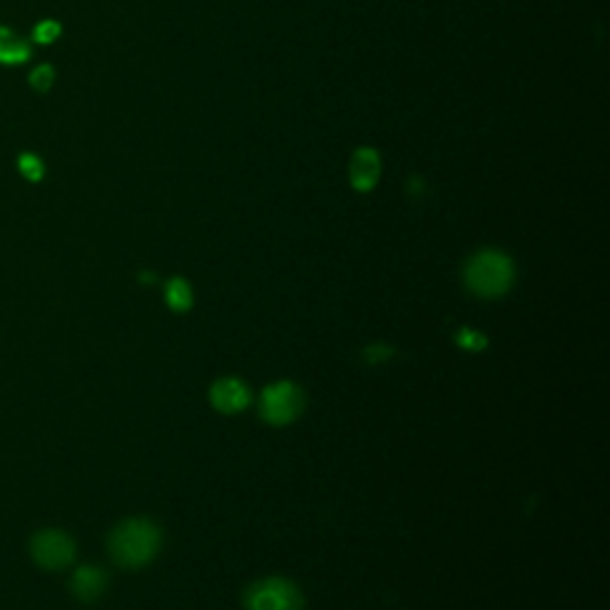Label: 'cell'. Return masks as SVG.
I'll return each mask as SVG.
<instances>
[{
    "instance_id": "6da1fadb",
    "label": "cell",
    "mask_w": 610,
    "mask_h": 610,
    "mask_svg": "<svg viewBox=\"0 0 610 610\" xmlns=\"http://www.w3.org/2000/svg\"><path fill=\"white\" fill-rule=\"evenodd\" d=\"M160 549V529L148 520H127L110 534V556L122 568H143Z\"/></svg>"
},
{
    "instance_id": "7a4b0ae2",
    "label": "cell",
    "mask_w": 610,
    "mask_h": 610,
    "mask_svg": "<svg viewBox=\"0 0 610 610\" xmlns=\"http://www.w3.org/2000/svg\"><path fill=\"white\" fill-rule=\"evenodd\" d=\"M515 282L513 260L501 251H479L465 265V284L472 294L482 298H499Z\"/></svg>"
},
{
    "instance_id": "3957f363",
    "label": "cell",
    "mask_w": 610,
    "mask_h": 610,
    "mask_svg": "<svg viewBox=\"0 0 610 610\" xmlns=\"http://www.w3.org/2000/svg\"><path fill=\"white\" fill-rule=\"evenodd\" d=\"M305 408L303 391L294 382H277L263 391L260 413L270 425H289Z\"/></svg>"
},
{
    "instance_id": "277c9868",
    "label": "cell",
    "mask_w": 610,
    "mask_h": 610,
    "mask_svg": "<svg viewBox=\"0 0 610 610\" xmlns=\"http://www.w3.org/2000/svg\"><path fill=\"white\" fill-rule=\"evenodd\" d=\"M248 610H301L303 596L289 580L255 582L246 594Z\"/></svg>"
},
{
    "instance_id": "5b68a950",
    "label": "cell",
    "mask_w": 610,
    "mask_h": 610,
    "mask_svg": "<svg viewBox=\"0 0 610 610\" xmlns=\"http://www.w3.org/2000/svg\"><path fill=\"white\" fill-rule=\"evenodd\" d=\"M31 558L46 570H62L77 556V546L72 537H67L60 529H41L29 544Z\"/></svg>"
},
{
    "instance_id": "8992f818",
    "label": "cell",
    "mask_w": 610,
    "mask_h": 610,
    "mask_svg": "<svg viewBox=\"0 0 610 610\" xmlns=\"http://www.w3.org/2000/svg\"><path fill=\"white\" fill-rule=\"evenodd\" d=\"M210 401L220 413L234 415L241 413L248 403H251V391L241 379L224 377L220 382H215V387L210 389Z\"/></svg>"
},
{
    "instance_id": "52a82bcc",
    "label": "cell",
    "mask_w": 610,
    "mask_h": 610,
    "mask_svg": "<svg viewBox=\"0 0 610 610\" xmlns=\"http://www.w3.org/2000/svg\"><path fill=\"white\" fill-rule=\"evenodd\" d=\"M379 172H382V160H379L377 151L372 148H360L351 160V184L358 191L375 189L379 182Z\"/></svg>"
},
{
    "instance_id": "ba28073f",
    "label": "cell",
    "mask_w": 610,
    "mask_h": 610,
    "mask_svg": "<svg viewBox=\"0 0 610 610\" xmlns=\"http://www.w3.org/2000/svg\"><path fill=\"white\" fill-rule=\"evenodd\" d=\"M105 587H108V575H105L101 568H93V565H84V568H79L72 577V594L77 596L79 601H96L105 591Z\"/></svg>"
},
{
    "instance_id": "9c48e42d",
    "label": "cell",
    "mask_w": 610,
    "mask_h": 610,
    "mask_svg": "<svg viewBox=\"0 0 610 610\" xmlns=\"http://www.w3.org/2000/svg\"><path fill=\"white\" fill-rule=\"evenodd\" d=\"M31 58V46L8 27H0V65H22Z\"/></svg>"
},
{
    "instance_id": "30bf717a",
    "label": "cell",
    "mask_w": 610,
    "mask_h": 610,
    "mask_svg": "<svg viewBox=\"0 0 610 610\" xmlns=\"http://www.w3.org/2000/svg\"><path fill=\"white\" fill-rule=\"evenodd\" d=\"M194 303V296H191V286L184 282V279H172L167 284V305L177 313H184V310L191 308Z\"/></svg>"
},
{
    "instance_id": "8fae6325",
    "label": "cell",
    "mask_w": 610,
    "mask_h": 610,
    "mask_svg": "<svg viewBox=\"0 0 610 610\" xmlns=\"http://www.w3.org/2000/svg\"><path fill=\"white\" fill-rule=\"evenodd\" d=\"M17 167H20L22 177L29 179V182H39L43 177V163L39 155L34 153H22L20 160H17Z\"/></svg>"
},
{
    "instance_id": "7c38bea8",
    "label": "cell",
    "mask_w": 610,
    "mask_h": 610,
    "mask_svg": "<svg viewBox=\"0 0 610 610\" xmlns=\"http://www.w3.org/2000/svg\"><path fill=\"white\" fill-rule=\"evenodd\" d=\"M53 79H55L53 67H51V65H41V67H36L34 72H31L29 84L34 86V89L39 91V93H43V91L51 89V86H53Z\"/></svg>"
},
{
    "instance_id": "4fadbf2b",
    "label": "cell",
    "mask_w": 610,
    "mask_h": 610,
    "mask_svg": "<svg viewBox=\"0 0 610 610\" xmlns=\"http://www.w3.org/2000/svg\"><path fill=\"white\" fill-rule=\"evenodd\" d=\"M60 24L58 22H53V20H46V22H41L39 27L34 29V39L39 41V43H53L55 39H58L60 36Z\"/></svg>"
},
{
    "instance_id": "5bb4252c",
    "label": "cell",
    "mask_w": 610,
    "mask_h": 610,
    "mask_svg": "<svg viewBox=\"0 0 610 610\" xmlns=\"http://www.w3.org/2000/svg\"><path fill=\"white\" fill-rule=\"evenodd\" d=\"M458 344L468 348V351H482V348L487 346V339H484V334L472 332V329H463V332L458 334Z\"/></svg>"
}]
</instances>
